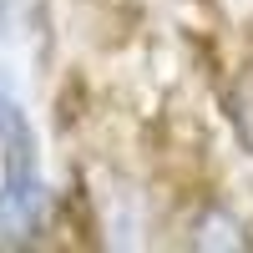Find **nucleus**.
I'll use <instances>...</instances> for the list:
<instances>
[{"instance_id":"f257e3e1","label":"nucleus","mask_w":253,"mask_h":253,"mask_svg":"<svg viewBox=\"0 0 253 253\" xmlns=\"http://www.w3.org/2000/svg\"><path fill=\"white\" fill-rule=\"evenodd\" d=\"M0 152H5V177H0V233L20 238L31 233L41 208H46V182L36 162V132L26 112L10 96H0Z\"/></svg>"},{"instance_id":"f03ea898","label":"nucleus","mask_w":253,"mask_h":253,"mask_svg":"<svg viewBox=\"0 0 253 253\" xmlns=\"http://www.w3.org/2000/svg\"><path fill=\"white\" fill-rule=\"evenodd\" d=\"M228 107H233V126H238V137L253 147V71L233 86V96H228Z\"/></svg>"}]
</instances>
